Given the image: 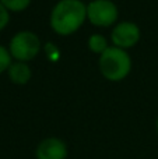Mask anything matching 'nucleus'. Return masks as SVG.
<instances>
[{"label":"nucleus","mask_w":158,"mask_h":159,"mask_svg":"<svg viewBox=\"0 0 158 159\" xmlns=\"http://www.w3.org/2000/svg\"><path fill=\"white\" fill-rule=\"evenodd\" d=\"M69 147L59 137H46L38 143L35 148L36 159H67Z\"/></svg>","instance_id":"423d86ee"},{"label":"nucleus","mask_w":158,"mask_h":159,"mask_svg":"<svg viewBox=\"0 0 158 159\" xmlns=\"http://www.w3.org/2000/svg\"><path fill=\"white\" fill-rule=\"evenodd\" d=\"M11 57L17 61H30L38 56L41 52V39L32 31H18L8 43Z\"/></svg>","instance_id":"7ed1b4c3"},{"label":"nucleus","mask_w":158,"mask_h":159,"mask_svg":"<svg viewBox=\"0 0 158 159\" xmlns=\"http://www.w3.org/2000/svg\"><path fill=\"white\" fill-rule=\"evenodd\" d=\"M119 18V8L112 0H91L87 4V20L95 27H111Z\"/></svg>","instance_id":"20e7f679"},{"label":"nucleus","mask_w":158,"mask_h":159,"mask_svg":"<svg viewBox=\"0 0 158 159\" xmlns=\"http://www.w3.org/2000/svg\"><path fill=\"white\" fill-rule=\"evenodd\" d=\"M8 78L17 85H24L32 77V70L25 61H13L7 70Z\"/></svg>","instance_id":"0eeeda50"},{"label":"nucleus","mask_w":158,"mask_h":159,"mask_svg":"<svg viewBox=\"0 0 158 159\" xmlns=\"http://www.w3.org/2000/svg\"><path fill=\"white\" fill-rule=\"evenodd\" d=\"M156 129H157V134H158V119H157V123H156Z\"/></svg>","instance_id":"f8f14e48"},{"label":"nucleus","mask_w":158,"mask_h":159,"mask_svg":"<svg viewBox=\"0 0 158 159\" xmlns=\"http://www.w3.org/2000/svg\"><path fill=\"white\" fill-rule=\"evenodd\" d=\"M87 20V4L83 0H59L52 7L49 24L53 32L67 36L78 31Z\"/></svg>","instance_id":"f257e3e1"},{"label":"nucleus","mask_w":158,"mask_h":159,"mask_svg":"<svg viewBox=\"0 0 158 159\" xmlns=\"http://www.w3.org/2000/svg\"><path fill=\"white\" fill-rule=\"evenodd\" d=\"M8 21H10V11L0 3V31H2L3 28H6Z\"/></svg>","instance_id":"9b49d317"},{"label":"nucleus","mask_w":158,"mask_h":159,"mask_svg":"<svg viewBox=\"0 0 158 159\" xmlns=\"http://www.w3.org/2000/svg\"><path fill=\"white\" fill-rule=\"evenodd\" d=\"M142 36L139 25L132 21H120L114 27L111 32V39L114 46L120 49H129L137 45Z\"/></svg>","instance_id":"39448f33"},{"label":"nucleus","mask_w":158,"mask_h":159,"mask_svg":"<svg viewBox=\"0 0 158 159\" xmlns=\"http://www.w3.org/2000/svg\"><path fill=\"white\" fill-rule=\"evenodd\" d=\"M98 67L104 78L108 81H122L132 70V57L125 49L109 46L102 55H100Z\"/></svg>","instance_id":"f03ea898"},{"label":"nucleus","mask_w":158,"mask_h":159,"mask_svg":"<svg viewBox=\"0 0 158 159\" xmlns=\"http://www.w3.org/2000/svg\"><path fill=\"white\" fill-rule=\"evenodd\" d=\"M32 0H0L8 11H22L31 4Z\"/></svg>","instance_id":"1a4fd4ad"},{"label":"nucleus","mask_w":158,"mask_h":159,"mask_svg":"<svg viewBox=\"0 0 158 159\" xmlns=\"http://www.w3.org/2000/svg\"><path fill=\"white\" fill-rule=\"evenodd\" d=\"M11 63H13V61H11L10 50L0 45V73L7 71Z\"/></svg>","instance_id":"9d476101"},{"label":"nucleus","mask_w":158,"mask_h":159,"mask_svg":"<svg viewBox=\"0 0 158 159\" xmlns=\"http://www.w3.org/2000/svg\"><path fill=\"white\" fill-rule=\"evenodd\" d=\"M87 45H88V49L92 53H98V55H102L109 48L106 38L104 35H101V34H92V35H90Z\"/></svg>","instance_id":"6e6552de"}]
</instances>
